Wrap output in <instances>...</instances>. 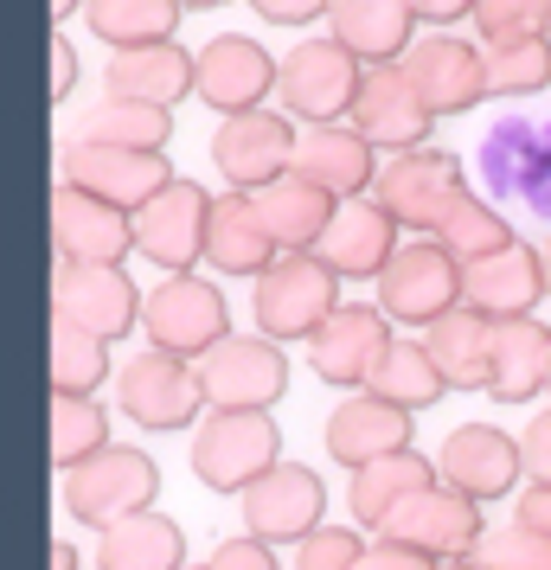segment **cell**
I'll return each instance as SVG.
<instances>
[{
	"label": "cell",
	"mask_w": 551,
	"mask_h": 570,
	"mask_svg": "<svg viewBox=\"0 0 551 570\" xmlns=\"http://www.w3.org/2000/svg\"><path fill=\"white\" fill-rule=\"evenodd\" d=\"M346 122L366 135L372 148H385V155H404V148H423V135H430V109L423 97L411 90L404 78V65H366V78H360V97L346 109Z\"/></svg>",
	"instance_id": "21"
},
{
	"label": "cell",
	"mask_w": 551,
	"mask_h": 570,
	"mask_svg": "<svg viewBox=\"0 0 551 570\" xmlns=\"http://www.w3.org/2000/svg\"><path fill=\"white\" fill-rule=\"evenodd\" d=\"M78 7H90V0H52V7H46V13H52L58 27H65V20H71V13H78Z\"/></svg>",
	"instance_id": "52"
},
{
	"label": "cell",
	"mask_w": 551,
	"mask_h": 570,
	"mask_svg": "<svg viewBox=\"0 0 551 570\" xmlns=\"http://www.w3.org/2000/svg\"><path fill=\"white\" fill-rule=\"evenodd\" d=\"M481 186L494 206H520L551 225V116H500L481 135Z\"/></svg>",
	"instance_id": "1"
},
{
	"label": "cell",
	"mask_w": 551,
	"mask_h": 570,
	"mask_svg": "<svg viewBox=\"0 0 551 570\" xmlns=\"http://www.w3.org/2000/svg\"><path fill=\"white\" fill-rule=\"evenodd\" d=\"M397 65H404V78L430 116H469V109L488 104V58L455 32H423Z\"/></svg>",
	"instance_id": "14"
},
{
	"label": "cell",
	"mask_w": 551,
	"mask_h": 570,
	"mask_svg": "<svg viewBox=\"0 0 551 570\" xmlns=\"http://www.w3.org/2000/svg\"><path fill=\"white\" fill-rule=\"evenodd\" d=\"M474 27H481V46L525 39L539 32V0H474Z\"/></svg>",
	"instance_id": "44"
},
{
	"label": "cell",
	"mask_w": 551,
	"mask_h": 570,
	"mask_svg": "<svg viewBox=\"0 0 551 570\" xmlns=\"http://www.w3.org/2000/svg\"><path fill=\"white\" fill-rule=\"evenodd\" d=\"M206 225H211V193L199 180H174L135 212V257L160 263L167 276H186L193 263H206Z\"/></svg>",
	"instance_id": "15"
},
{
	"label": "cell",
	"mask_w": 551,
	"mask_h": 570,
	"mask_svg": "<svg viewBox=\"0 0 551 570\" xmlns=\"http://www.w3.org/2000/svg\"><path fill=\"white\" fill-rule=\"evenodd\" d=\"M116 404H122V416L141 423V430H186V423H199V416L211 411L206 391H199V365L180 360V353H160V346L135 353V360L122 365Z\"/></svg>",
	"instance_id": "8"
},
{
	"label": "cell",
	"mask_w": 551,
	"mask_h": 570,
	"mask_svg": "<svg viewBox=\"0 0 551 570\" xmlns=\"http://www.w3.org/2000/svg\"><path fill=\"white\" fill-rule=\"evenodd\" d=\"M52 250L58 263H122L135 250V218L83 186L58 180L52 193Z\"/></svg>",
	"instance_id": "22"
},
{
	"label": "cell",
	"mask_w": 551,
	"mask_h": 570,
	"mask_svg": "<svg viewBox=\"0 0 551 570\" xmlns=\"http://www.w3.org/2000/svg\"><path fill=\"white\" fill-rule=\"evenodd\" d=\"M167 135H174V116H167V109L104 97V104L83 116L78 141H97V148H135V155H167Z\"/></svg>",
	"instance_id": "37"
},
{
	"label": "cell",
	"mask_w": 551,
	"mask_h": 570,
	"mask_svg": "<svg viewBox=\"0 0 551 570\" xmlns=\"http://www.w3.org/2000/svg\"><path fill=\"white\" fill-rule=\"evenodd\" d=\"M71 83H78V52H71V39L52 32V104L71 97Z\"/></svg>",
	"instance_id": "49"
},
{
	"label": "cell",
	"mask_w": 551,
	"mask_h": 570,
	"mask_svg": "<svg viewBox=\"0 0 551 570\" xmlns=\"http://www.w3.org/2000/svg\"><path fill=\"white\" fill-rule=\"evenodd\" d=\"M360 570H443V564H430L423 551H404V544H392V539H372Z\"/></svg>",
	"instance_id": "48"
},
{
	"label": "cell",
	"mask_w": 551,
	"mask_h": 570,
	"mask_svg": "<svg viewBox=\"0 0 551 570\" xmlns=\"http://www.w3.org/2000/svg\"><path fill=\"white\" fill-rule=\"evenodd\" d=\"M360 78H366V65L346 52L341 39H302L289 58H283V116H295L302 129L308 122H341L353 97H360Z\"/></svg>",
	"instance_id": "10"
},
{
	"label": "cell",
	"mask_w": 551,
	"mask_h": 570,
	"mask_svg": "<svg viewBox=\"0 0 551 570\" xmlns=\"http://www.w3.org/2000/svg\"><path fill=\"white\" fill-rule=\"evenodd\" d=\"M141 334H148V346H160V353L206 360L211 346L232 334V314H225L218 283H206V276H193V269H186V276H160V283L148 288Z\"/></svg>",
	"instance_id": "7"
},
{
	"label": "cell",
	"mask_w": 551,
	"mask_h": 570,
	"mask_svg": "<svg viewBox=\"0 0 551 570\" xmlns=\"http://www.w3.org/2000/svg\"><path fill=\"white\" fill-rule=\"evenodd\" d=\"M545 295V263H539V244H506L494 257L462 263V308L488 314V321H513V314H532Z\"/></svg>",
	"instance_id": "25"
},
{
	"label": "cell",
	"mask_w": 551,
	"mask_h": 570,
	"mask_svg": "<svg viewBox=\"0 0 551 570\" xmlns=\"http://www.w3.org/2000/svg\"><path fill=\"white\" fill-rule=\"evenodd\" d=\"M283 462V436L269 411H211L193 430V474L211 493H244Z\"/></svg>",
	"instance_id": "4"
},
{
	"label": "cell",
	"mask_w": 551,
	"mask_h": 570,
	"mask_svg": "<svg viewBox=\"0 0 551 570\" xmlns=\"http://www.w3.org/2000/svg\"><path fill=\"white\" fill-rule=\"evenodd\" d=\"M551 372V327L539 314H513L494 321V372H488V397L494 404H525L539 397Z\"/></svg>",
	"instance_id": "31"
},
{
	"label": "cell",
	"mask_w": 551,
	"mask_h": 570,
	"mask_svg": "<svg viewBox=\"0 0 551 570\" xmlns=\"http://www.w3.org/2000/svg\"><path fill=\"white\" fill-rule=\"evenodd\" d=\"M295 122L276 116V109H244V116H225L211 129V167L225 174L232 193H263L269 180H283L295 167Z\"/></svg>",
	"instance_id": "13"
},
{
	"label": "cell",
	"mask_w": 551,
	"mask_h": 570,
	"mask_svg": "<svg viewBox=\"0 0 551 570\" xmlns=\"http://www.w3.org/2000/svg\"><path fill=\"white\" fill-rule=\"evenodd\" d=\"M199 365V391L211 411H269L289 391V360L263 334H225Z\"/></svg>",
	"instance_id": "9"
},
{
	"label": "cell",
	"mask_w": 551,
	"mask_h": 570,
	"mask_svg": "<svg viewBox=\"0 0 551 570\" xmlns=\"http://www.w3.org/2000/svg\"><path fill=\"white\" fill-rule=\"evenodd\" d=\"M411 430H417L411 411H397V404H385V397L360 391V397H346L341 411L327 416L321 442H327V455H334L341 468H366V462H378V455L411 449Z\"/></svg>",
	"instance_id": "26"
},
{
	"label": "cell",
	"mask_w": 551,
	"mask_h": 570,
	"mask_svg": "<svg viewBox=\"0 0 551 570\" xmlns=\"http://www.w3.org/2000/svg\"><path fill=\"white\" fill-rule=\"evenodd\" d=\"M430 481H443V474H436V462H430V455H417V449L378 455V462L353 468V488H346V513L360 519L366 532H378V525H385V513H392L397 500H411V493L430 488Z\"/></svg>",
	"instance_id": "33"
},
{
	"label": "cell",
	"mask_w": 551,
	"mask_h": 570,
	"mask_svg": "<svg viewBox=\"0 0 551 570\" xmlns=\"http://www.w3.org/2000/svg\"><path fill=\"white\" fill-rule=\"evenodd\" d=\"M378 308L404 327H436L443 314L462 308V263L449 257L436 237L404 244L378 276Z\"/></svg>",
	"instance_id": "11"
},
{
	"label": "cell",
	"mask_w": 551,
	"mask_h": 570,
	"mask_svg": "<svg viewBox=\"0 0 551 570\" xmlns=\"http://www.w3.org/2000/svg\"><path fill=\"white\" fill-rule=\"evenodd\" d=\"M97 570H186V532L167 513H135L97 539Z\"/></svg>",
	"instance_id": "34"
},
{
	"label": "cell",
	"mask_w": 551,
	"mask_h": 570,
	"mask_svg": "<svg viewBox=\"0 0 551 570\" xmlns=\"http://www.w3.org/2000/svg\"><path fill=\"white\" fill-rule=\"evenodd\" d=\"M520 455H525V481H539V488H551V411H539L532 423H525Z\"/></svg>",
	"instance_id": "46"
},
{
	"label": "cell",
	"mask_w": 551,
	"mask_h": 570,
	"mask_svg": "<svg viewBox=\"0 0 551 570\" xmlns=\"http://www.w3.org/2000/svg\"><path fill=\"white\" fill-rule=\"evenodd\" d=\"M283 65L263 52L257 39L244 32H218L199 46V71H193V97L218 116H244V109H263V97L276 90Z\"/></svg>",
	"instance_id": "17"
},
{
	"label": "cell",
	"mask_w": 551,
	"mask_h": 570,
	"mask_svg": "<svg viewBox=\"0 0 551 570\" xmlns=\"http://www.w3.org/2000/svg\"><path fill=\"white\" fill-rule=\"evenodd\" d=\"M180 13H186L180 0H90L83 7V27L97 32L104 46H116V52H135V46L174 39Z\"/></svg>",
	"instance_id": "35"
},
{
	"label": "cell",
	"mask_w": 551,
	"mask_h": 570,
	"mask_svg": "<svg viewBox=\"0 0 551 570\" xmlns=\"http://www.w3.org/2000/svg\"><path fill=\"white\" fill-rule=\"evenodd\" d=\"M545 391H551V372H545Z\"/></svg>",
	"instance_id": "58"
},
{
	"label": "cell",
	"mask_w": 551,
	"mask_h": 570,
	"mask_svg": "<svg viewBox=\"0 0 551 570\" xmlns=\"http://www.w3.org/2000/svg\"><path fill=\"white\" fill-rule=\"evenodd\" d=\"M436 244H443L455 263H481V257H494V250H506V244H513V225H506V212H500L488 193H462V199H455V212L443 218Z\"/></svg>",
	"instance_id": "38"
},
{
	"label": "cell",
	"mask_w": 551,
	"mask_h": 570,
	"mask_svg": "<svg viewBox=\"0 0 551 570\" xmlns=\"http://www.w3.org/2000/svg\"><path fill=\"white\" fill-rule=\"evenodd\" d=\"M193 71H199V52H186V46H174V39L135 46V52H116L104 65V97L174 109L180 97H193Z\"/></svg>",
	"instance_id": "27"
},
{
	"label": "cell",
	"mask_w": 551,
	"mask_h": 570,
	"mask_svg": "<svg viewBox=\"0 0 551 570\" xmlns=\"http://www.w3.org/2000/svg\"><path fill=\"white\" fill-rule=\"evenodd\" d=\"M539 263H545V295H551V237L539 244Z\"/></svg>",
	"instance_id": "54"
},
{
	"label": "cell",
	"mask_w": 551,
	"mask_h": 570,
	"mask_svg": "<svg viewBox=\"0 0 551 570\" xmlns=\"http://www.w3.org/2000/svg\"><path fill=\"white\" fill-rule=\"evenodd\" d=\"M186 13H206V7H225V0H180Z\"/></svg>",
	"instance_id": "56"
},
{
	"label": "cell",
	"mask_w": 551,
	"mask_h": 570,
	"mask_svg": "<svg viewBox=\"0 0 551 570\" xmlns=\"http://www.w3.org/2000/svg\"><path fill=\"white\" fill-rule=\"evenodd\" d=\"M397 232H404V225H397L372 193H366V199H346V206L334 212L327 237H321V263H334V276H341V283H366V276L378 283V276H385V263L404 250Z\"/></svg>",
	"instance_id": "24"
},
{
	"label": "cell",
	"mask_w": 551,
	"mask_h": 570,
	"mask_svg": "<svg viewBox=\"0 0 551 570\" xmlns=\"http://www.w3.org/2000/svg\"><path fill=\"white\" fill-rule=\"evenodd\" d=\"M436 474H443L455 493L481 500V507H488V500H506L525 474L520 436H506L494 423H462V430H449L443 449H436Z\"/></svg>",
	"instance_id": "18"
},
{
	"label": "cell",
	"mask_w": 551,
	"mask_h": 570,
	"mask_svg": "<svg viewBox=\"0 0 551 570\" xmlns=\"http://www.w3.org/2000/svg\"><path fill=\"white\" fill-rule=\"evenodd\" d=\"M327 39H341L346 52L360 58V65H397V58L411 52L417 39V13H411V0H334L327 7Z\"/></svg>",
	"instance_id": "29"
},
{
	"label": "cell",
	"mask_w": 551,
	"mask_h": 570,
	"mask_svg": "<svg viewBox=\"0 0 551 570\" xmlns=\"http://www.w3.org/2000/svg\"><path fill=\"white\" fill-rule=\"evenodd\" d=\"M109 379V340L83 334L78 321L52 314V391L65 397H97V385Z\"/></svg>",
	"instance_id": "39"
},
{
	"label": "cell",
	"mask_w": 551,
	"mask_h": 570,
	"mask_svg": "<svg viewBox=\"0 0 551 570\" xmlns=\"http://www.w3.org/2000/svg\"><path fill=\"white\" fill-rule=\"evenodd\" d=\"M360 558H366V539L353 525H321L295 544V570H360Z\"/></svg>",
	"instance_id": "43"
},
{
	"label": "cell",
	"mask_w": 551,
	"mask_h": 570,
	"mask_svg": "<svg viewBox=\"0 0 551 570\" xmlns=\"http://www.w3.org/2000/svg\"><path fill=\"white\" fill-rule=\"evenodd\" d=\"M237 500H244V532L263 544H302L308 532H321V513H327V488L302 462H276Z\"/></svg>",
	"instance_id": "16"
},
{
	"label": "cell",
	"mask_w": 551,
	"mask_h": 570,
	"mask_svg": "<svg viewBox=\"0 0 551 570\" xmlns=\"http://www.w3.org/2000/svg\"><path fill=\"white\" fill-rule=\"evenodd\" d=\"M378 539L404 544V551H423L430 564H462V558H474V544L488 539L481 532V500L455 493L449 481H430V488H417L411 500H397L385 513Z\"/></svg>",
	"instance_id": "5"
},
{
	"label": "cell",
	"mask_w": 551,
	"mask_h": 570,
	"mask_svg": "<svg viewBox=\"0 0 551 570\" xmlns=\"http://www.w3.org/2000/svg\"><path fill=\"white\" fill-rule=\"evenodd\" d=\"M481 58H488V97H532V90L551 83V39L545 32L481 46Z\"/></svg>",
	"instance_id": "40"
},
{
	"label": "cell",
	"mask_w": 551,
	"mask_h": 570,
	"mask_svg": "<svg viewBox=\"0 0 551 570\" xmlns=\"http://www.w3.org/2000/svg\"><path fill=\"white\" fill-rule=\"evenodd\" d=\"M474 564L488 570H551V539L539 525H525V519H506L494 525L488 539L474 544Z\"/></svg>",
	"instance_id": "42"
},
{
	"label": "cell",
	"mask_w": 551,
	"mask_h": 570,
	"mask_svg": "<svg viewBox=\"0 0 551 570\" xmlns=\"http://www.w3.org/2000/svg\"><path fill=\"white\" fill-rule=\"evenodd\" d=\"M411 13L443 32V27H455V20H474V0H411Z\"/></svg>",
	"instance_id": "50"
},
{
	"label": "cell",
	"mask_w": 551,
	"mask_h": 570,
	"mask_svg": "<svg viewBox=\"0 0 551 570\" xmlns=\"http://www.w3.org/2000/svg\"><path fill=\"white\" fill-rule=\"evenodd\" d=\"M423 346L443 372L449 391H488V372H494V321L474 308L443 314L436 327H423Z\"/></svg>",
	"instance_id": "32"
},
{
	"label": "cell",
	"mask_w": 551,
	"mask_h": 570,
	"mask_svg": "<svg viewBox=\"0 0 551 570\" xmlns=\"http://www.w3.org/2000/svg\"><path fill=\"white\" fill-rule=\"evenodd\" d=\"M52 570H78V558H71V544H65V539L52 544Z\"/></svg>",
	"instance_id": "53"
},
{
	"label": "cell",
	"mask_w": 551,
	"mask_h": 570,
	"mask_svg": "<svg viewBox=\"0 0 551 570\" xmlns=\"http://www.w3.org/2000/svg\"><path fill=\"white\" fill-rule=\"evenodd\" d=\"M109 449V416L97 411V397H65L52 391V468H83L90 455Z\"/></svg>",
	"instance_id": "41"
},
{
	"label": "cell",
	"mask_w": 551,
	"mask_h": 570,
	"mask_svg": "<svg viewBox=\"0 0 551 570\" xmlns=\"http://www.w3.org/2000/svg\"><path fill=\"white\" fill-rule=\"evenodd\" d=\"M250 206H257L263 232L276 237V250H283V257H302V250H321V237L334 225L341 199L321 193V186H308L302 174H283V180H269L263 193H250Z\"/></svg>",
	"instance_id": "28"
},
{
	"label": "cell",
	"mask_w": 551,
	"mask_h": 570,
	"mask_svg": "<svg viewBox=\"0 0 551 570\" xmlns=\"http://www.w3.org/2000/svg\"><path fill=\"white\" fill-rule=\"evenodd\" d=\"M378 148H372L366 135L353 129V122H308V129L295 135V167L308 186L321 193H334V199H366L372 180H378Z\"/></svg>",
	"instance_id": "23"
},
{
	"label": "cell",
	"mask_w": 551,
	"mask_h": 570,
	"mask_svg": "<svg viewBox=\"0 0 551 570\" xmlns=\"http://www.w3.org/2000/svg\"><path fill=\"white\" fill-rule=\"evenodd\" d=\"M392 353V314L378 302H341V314L308 340V365H315L327 385H353L366 391V379L378 372V360Z\"/></svg>",
	"instance_id": "20"
},
{
	"label": "cell",
	"mask_w": 551,
	"mask_h": 570,
	"mask_svg": "<svg viewBox=\"0 0 551 570\" xmlns=\"http://www.w3.org/2000/svg\"><path fill=\"white\" fill-rule=\"evenodd\" d=\"M199 570H276V544H263V539H225L218 551H211Z\"/></svg>",
	"instance_id": "45"
},
{
	"label": "cell",
	"mask_w": 551,
	"mask_h": 570,
	"mask_svg": "<svg viewBox=\"0 0 551 570\" xmlns=\"http://www.w3.org/2000/svg\"><path fill=\"white\" fill-rule=\"evenodd\" d=\"M65 180L83 186V193H97V199H109L116 212H141L155 193H167V186L180 180L174 167H167V155H135V148H97V141H71L65 148Z\"/></svg>",
	"instance_id": "19"
},
{
	"label": "cell",
	"mask_w": 551,
	"mask_h": 570,
	"mask_svg": "<svg viewBox=\"0 0 551 570\" xmlns=\"http://www.w3.org/2000/svg\"><path fill=\"white\" fill-rule=\"evenodd\" d=\"M539 32L551 39V0H539Z\"/></svg>",
	"instance_id": "55"
},
{
	"label": "cell",
	"mask_w": 551,
	"mask_h": 570,
	"mask_svg": "<svg viewBox=\"0 0 551 570\" xmlns=\"http://www.w3.org/2000/svg\"><path fill=\"white\" fill-rule=\"evenodd\" d=\"M250 314H257L263 340H315L334 314H341V276L334 263H321V250L302 257H276L250 288Z\"/></svg>",
	"instance_id": "2"
},
{
	"label": "cell",
	"mask_w": 551,
	"mask_h": 570,
	"mask_svg": "<svg viewBox=\"0 0 551 570\" xmlns=\"http://www.w3.org/2000/svg\"><path fill=\"white\" fill-rule=\"evenodd\" d=\"M244 7H250L257 20H269V27H315L334 0H244Z\"/></svg>",
	"instance_id": "47"
},
{
	"label": "cell",
	"mask_w": 551,
	"mask_h": 570,
	"mask_svg": "<svg viewBox=\"0 0 551 570\" xmlns=\"http://www.w3.org/2000/svg\"><path fill=\"white\" fill-rule=\"evenodd\" d=\"M443 570H488V564H474V558H462V564H443Z\"/></svg>",
	"instance_id": "57"
},
{
	"label": "cell",
	"mask_w": 551,
	"mask_h": 570,
	"mask_svg": "<svg viewBox=\"0 0 551 570\" xmlns=\"http://www.w3.org/2000/svg\"><path fill=\"white\" fill-rule=\"evenodd\" d=\"M283 257L276 250V237L263 232L257 206H250V193H218L211 199V225H206V263L211 269H225V276H250L257 283L269 263Z\"/></svg>",
	"instance_id": "30"
},
{
	"label": "cell",
	"mask_w": 551,
	"mask_h": 570,
	"mask_svg": "<svg viewBox=\"0 0 551 570\" xmlns=\"http://www.w3.org/2000/svg\"><path fill=\"white\" fill-rule=\"evenodd\" d=\"M155 493H160V468L141 449H129V442H109L104 455H90L83 468L65 474V513L78 519V525L109 532L122 519L148 513Z\"/></svg>",
	"instance_id": "3"
},
{
	"label": "cell",
	"mask_w": 551,
	"mask_h": 570,
	"mask_svg": "<svg viewBox=\"0 0 551 570\" xmlns=\"http://www.w3.org/2000/svg\"><path fill=\"white\" fill-rule=\"evenodd\" d=\"M462 193H469L462 186V160L449 155V148H404L372 180V199L392 212L404 232H423V237L443 232V218L455 212Z\"/></svg>",
	"instance_id": "6"
},
{
	"label": "cell",
	"mask_w": 551,
	"mask_h": 570,
	"mask_svg": "<svg viewBox=\"0 0 551 570\" xmlns=\"http://www.w3.org/2000/svg\"><path fill=\"white\" fill-rule=\"evenodd\" d=\"M148 295L129 283L122 263H58L52 269V314L78 321L97 340H129V327H141Z\"/></svg>",
	"instance_id": "12"
},
{
	"label": "cell",
	"mask_w": 551,
	"mask_h": 570,
	"mask_svg": "<svg viewBox=\"0 0 551 570\" xmlns=\"http://www.w3.org/2000/svg\"><path fill=\"white\" fill-rule=\"evenodd\" d=\"M366 391L417 416V411H430L449 385H443V372H436V360H430V346H423V340H392V353L378 360V372L366 379Z\"/></svg>",
	"instance_id": "36"
},
{
	"label": "cell",
	"mask_w": 551,
	"mask_h": 570,
	"mask_svg": "<svg viewBox=\"0 0 551 570\" xmlns=\"http://www.w3.org/2000/svg\"><path fill=\"white\" fill-rule=\"evenodd\" d=\"M513 519H525V525H539V532L551 539V488H539V481H532V488H525L520 500H513Z\"/></svg>",
	"instance_id": "51"
}]
</instances>
